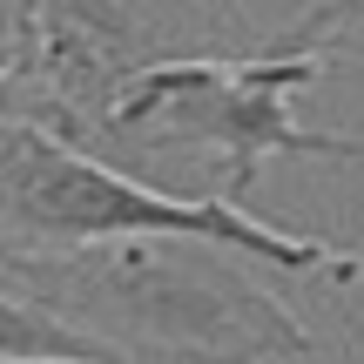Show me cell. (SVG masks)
I'll list each match as a JSON object with an SVG mask.
<instances>
[{"instance_id": "obj_4", "label": "cell", "mask_w": 364, "mask_h": 364, "mask_svg": "<svg viewBox=\"0 0 364 364\" xmlns=\"http://www.w3.org/2000/svg\"><path fill=\"white\" fill-rule=\"evenodd\" d=\"M156 68V41L122 0H7V102L14 122L95 142L115 135V108Z\"/></svg>"}, {"instance_id": "obj_3", "label": "cell", "mask_w": 364, "mask_h": 364, "mask_svg": "<svg viewBox=\"0 0 364 364\" xmlns=\"http://www.w3.org/2000/svg\"><path fill=\"white\" fill-rule=\"evenodd\" d=\"M351 0H331L290 41L263 54H203V61H156L115 108V135L108 142L135 149H216L230 162L223 196L243 209L257 189L263 162L277 156H324V162H364V135H331V129H297L290 122V95L331 75L338 61V34Z\"/></svg>"}, {"instance_id": "obj_1", "label": "cell", "mask_w": 364, "mask_h": 364, "mask_svg": "<svg viewBox=\"0 0 364 364\" xmlns=\"http://www.w3.org/2000/svg\"><path fill=\"white\" fill-rule=\"evenodd\" d=\"M7 284L142 364H297L311 331L209 243H102L61 257L7 250Z\"/></svg>"}, {"instance_id": "obj_2", "label": "cell", "mask_w": 364, "mask_h": 364, "mask_svg": "<svg viewBox=\"0 0 364 364\" xmlns=\"http://www.w3.org/2000/svg\"><path fill=\"white\" fill-rule=\"evenodd\" d=\"M0 223H7V250L21 257H61V250L102 243H209L243 250L284 277H331L338 290L364 277V250L257 223L230 196H162L156 182L14 115L0 135Z\"/></svg>"}]
</instances>
